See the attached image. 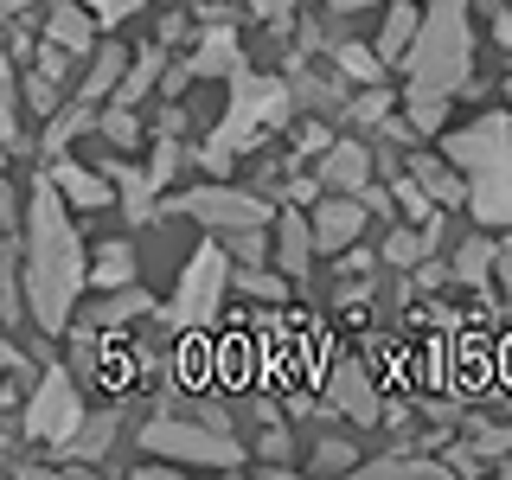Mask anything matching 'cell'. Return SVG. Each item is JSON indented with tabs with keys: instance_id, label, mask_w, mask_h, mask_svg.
Segmentation results:
<instances>
[{
	"instance_id": "obj_1",
	"label": "cell",
	"mask_w": 512,
	"mask_h": 480,
	"mask_svg": "<svg viewBox=\"0 0 512 480\" xmlns=\"http://www.w3.org/2000/svg\"><path fill=\"white\" fill-rule=\"evenodd\" d=\"M20 288H26V308L39 320V333H58L77 320V295H84V237L71 224V205L64 192L39 173L32 186V205H26V256H20Z\"/></svg>"
},
{
	"instance_id": "obj_2",
	"label": "cell",
	"mask_w": 512,
	"mask_h": 480,
	"mask_svg": "<svg viewBox=\"0 0 512 480\" xmlns=\"http://www.w3.org/2000/svg\"><path fill=\"white\" fill-rule=\"evenodd\" d=\"M442 160L468 180V212L480 224H512V116H480L442 135Z\"/></svg>"
},
{
	"instance_id": "obj_3",
	"label": "cell",
	"mask_w": 512,
	"mask_h": 480,
	"mask_svg": "<svg viewBox=\"0 0 512 480\" xmlns=\"http://www.w3.org/2000/svg\"><path fill=\"white\" fill-rule=\"evenodd\" d=\"M282 116H288V84H276V77H256L250 64H237V71H231V109L218 116L212 141L199 148V167L212 173V180H224V173H231V160L244 154V148H256L269 128H282Z\"/></svg>"
},
{
	"instance_id": "obj_4",
	"label": "cell",
	"mask_w": 512,
	"mask_h": 480,
	"mask_svg": "<svg viewBox=\"0 0 512 480\" xmlns=\"http://www.w3.org/2000/svg\"><path fill=\"white\" fill-rule=\"evenodd\" d=\"M410 90H429V96H455V90H474L468 71H474V32H468V0H436V7L416 20V39H410Z\"/></svg>"
},
{
	"instance_id": "obj_5",
	"label": "cell",
	"mask_w": 512,
	"mask_h": 480,
	"mask_svg": "<svg viewBox=\"0 0 512 480\" xmlns=\"http://www.w3.org/2000/svg\"><path fill=\"white\" fill-rule=\"evenodd\" d=\"M141 448H148L154 461H186V468H244V442H231V429H212L199 416V423H186V416H154L148 429H141Z\"/></svg>"
},
{
	"instance_id": "obj_6",
	"label": "cell",
	"mask_w": 512,
	"mask_h": 480,
	"mask_svg": "<svg viewBox=\"0 0 512 480\" xmlns=\"http://www.w3.org/2000/svg\"><path fill=\"white\" fill-rule=\"evenodd\" d=\"M224 288H231V250H224V244H199L186 256V269H180V288H173L167 320H173V327H205V320L218 314Z\"/></svg>"
},
{
	"instance_id": "obj_7",
	"label": "cell",
	"mask_w": 512,
	"mask_h": 480,
	"mask_svg": "<svg viewBox=\"0 0 512 480\" xmlns=\"http://www.w3.org/2000/svg\"><path fill=\"white\" fill-rule=\"evenodd\" d=\"M77 423H84V397H77V378L64 372V365H52V372L32 384V397H26V436H32V442H45V448L58 455V448L77 436Z\"/></svg>"
},
{
	"instance_id": "obj_8",
	"label": "cell",
	"mask_w": 512,
	"mask_h": 480,
	"mask_svg": "<svg viewBox=\"0 0 512 480\" xmlns=\"http://www.w3.org/2000/svg\"><path fill=\"white\" fill-rule=\"evenodd\" d=\"M173 212L218 224V231H237V224H269V199L263 192H244V186H186L173 199Z\"/></svg>"
},
{
	"instance_id": "obj_9",
	"label": "cell",
	"mask_w": 512,
	"mask_h": 480,
	"mask_svg": "<svg viewBox=\"0 0 512 480\" xmlns=\"http://www.w3.org/2000/svg\"><path fill=\"white\" fill-rule=\"evenodd\" d=\"M327 391H333V404H340L346 416H359V423H378V416H384V404H378V378L365 372L359 359H340V365H333Z\"/></svg>"
},
{
	"instance_id": "obj_10",
	"label": "cell",
	"mask_w": 512,
	"mask_h": 480,
	"mask_svg": "<svg viewBox=\"0 0 512 480\" xmlns=\"http://www.w3.org/2000/svg\"><path fill=\"white\" fill-rule=\"evenodd\" d=\"M365 231V199H320L314 205V250H346Z\"/></svg>"
},
{
	"instance_id": "obj_11",
	"label": "cell",
	"mask_w": 512,
	"mask_h": 480,
	"mask_svg": "<svg viewBox=\"0 0 512 480\" xmlns=\"http://www.w3.org/2000/svg\"><path fill=\"white\" fill-rule=\"evenodd\" d=\"M45 180H52V186L64 192V205H77V212H103V205H109V186H103V173L77 167V160H64V154H52Z\"/></svg>"
},
{
	"instance_id": "obj_12",
	"label": "cell",
	"mask_w": 512,
	"mask_h": 480,
	"mask_svg": "<svg viewBox=\"0 0 512 480\" xmlns=\"http://www.w3.org/2000/svg\"><path fill=\"white\" fill-rule=\"evenodd\" d=\"M365 180H372V148H359V141H333V148L320 154V186L359 192Z\"/></svg>"
},
{
	"instance_id": "obj_13",
	"label": "cell",
	"mask_w": 512,
	"mask_h": 480,
	"mask_svg": "<svg viewBox=\"0 0 512 480\" xmlns=\"http://www.w3.org/2000/svg\"><path fill=\"white\" fill-rule=\"evenodd\" d=\"M237 64H244V52H237V32H231V26H212V32L199 39V52H192V64H186V71L212 84V77H231Z\"/></svg>"
},
{
	"instance_id": "obj_14",
	"label": "cell",
	"mask_w": 512,
	"mask_h": 480,
	"mask_svg": "<svg viewBox=\"0 0 512 480\" xmlns=\"http://www.w3.org/2000/svg\"><path fill=\"white\" fill-rule=\"evenodd\" d=\"M410 180L423 186V199H429V205H461V199H468L461 173L448 167L442 154H416V160H410Z\"/></svg>"
},
{
	"instance_id": "obj_15",
	"label": "cell",
	"mask_w": 512,
	"mask_h": 480,
	"mask_svg": "<svg viewBox=\"0 0 512 480\" xmlns=\"http://www.w3.org/2000/svg\"><path fill=\"white\" fill-rule=\"evenodd\" d=\"M276 256H282L288 276H308V263H314V231H308V218H301L295 205L276 218Z\"/></svg>"
},
{
	"instance_id": "obj_16",
	"label": "cell",
	"mask_w": 512,
	"mask_h": 480,
	"mask_svg": "<svg viewBox=\"0 0 512 480\" xmlns=\"http://www.w3.org/2000/svg\"><path fill=\"white\" fill-rule=\"evenodd\" d=\"M90 128H96V103H84V96H77L71 109H52V116H45V154H64L77 135H90Z\"/></svg>"
},
{
	"instance_id": "obj_17",
	"label": "cell",
	"mask_w": 512,
	"mask_h": 480,
	"mask_svg": "<svg viewBox=\"0 0 512 480\" xmlns=\"http://www.w3.org/2000/svg\"><path fill=\"white\" fill-rule=\"evenodd\" d=\"M116 410H103V416H90V423H77V436L58 448V455H71V461H103L109 455V442H116Z\"/></svg>"
},
{
	"instance_id": "obj_18",
	"label": "cell",
	"mask_w": 512,
	"mask_h": 480,
	"mask_svg": "<svg viewBox=\"0 0 512 480\" xmlns=\"http://www.w3.org/2000/svg\"><path fill=\"white\" fill-rule=\"evenodd\" d=\"M493 237H461V250H455V263H448V276H455L461 288H487L493 276Z\"/></svg>"
},
{
	"instance_id": "obj_19",
	"label": "cell",
	"mask_w": 512,
	"mask_h": 480,
	"mask_svg": "<svg viewBox=\"0 0 512 480\" xmlns=\"http://www.w3.org/2000/svg\"><path fill=\"white\" fill-rule=\"evenodd\" d=\"M52 45H64V52H84L90 32H96V13L84 7V0H64V7H52Z\"/></svg>"
},
{
	"instance_id": "obj_20",
	"label": "cell",
	"mask_w": 512,
	"mask_h": 480,
	"mask_svg": "<svg viewBox=\"0 0 512 480\" xmlns=\"http://www.w3.org/2000/svg\"><path fill=\"white\" fill-rule=\"evenodd\" d=\"M436 237H442V231H429V224H397V231L384 237V263H397V269H416L429 250H436Z\"/></svg>"
},
{
	"instance_id": "obj_21",
	"label": "cell",
	"mask_w": 512,
	"mask_h": 480,
	"mask_svg": "<svg viewBox=\"0 0 512 480\" xmlns=\"http://www.w3.org/2000/svg\"><path fill=\"white\" fill-rule=\"evenodd\" d=\"M416 20H423V13H416L410 0H397V7H391V20H384V32H378V45H372V52H378L384 64H397V58L410 52V39H416Z\"/></svg>"
},
{
	"instance_id": "obj_22",
	"label": "cell",
	"mask_w": 512,
	"mask_h": 480,
	"mask_svg": "<svg viewBox=\"0 0 512 480\" xmlns=\"http://www.w3.org/2000/svg\"><path fill=\"white\" fill-rule=\"evenodd\" d=\"M160 84V45H148V52H141L135 64H128L122 71V84H116V96H109V103H122V109H135L141 96H148Z\"/></svg>"
},
{
	"instance_id": "obj_23",
	"label": "cell",
	"mask_w": 512,
	"mask_h": 480,
	"mask_svg": "<svg viewBox=\"0 0 512 480\" xmlns=\"http://www.w3.org/2000/svg\"><path fill=\"white\" fill-rule=\"evenodd\" d=\"M154 308V295H141V288H109V301H96L90 308V327H122V320H135V314H148Z\"/></svg>"
},
{
	"instance_id": "obj_24",
	"label": "cell",
	"mask_w": 512,
	"mask_h": 480,
	"mask_svg": "<svg viewBox=\"0 0 512 480\" xmlns=\"http://www.w3.org/2000/svg\"><path fill=\"white\" fill-rule=\"evenodd\" d=\"M122 71H128V52L122 45H103V58L90 64V77H84V103H103V96H116V84H122Z\"/></svg>"
},
{
	"instance_id": "obj_25",
	"label": "cell",
	"mask_w": 512,
	"mask_h": 480,
	"mask_svg": "<svg viewBox=\"0 0 512 480\" xmlns=\"http://www.w3.org/2000/svg\"><path fill=\"white\" fill-rule=\"evenodd\" d=\"M365 474H372V480H442L448 461H429V455H378Z\"/></svg>"
},
{
	"instance_id": "obj_26",
	"label": "cell",
	"mask_w": 512,
	"mask_h": 480,
	"mask_svg": "<svg viewBox=\"0 0 512 480\" xmlns=\"http://www.w3.org/2000/svg\"><path fill=\"white\" fill-rule=\"evenodd\" d=\"M109 180L122 186L128 218H135V224H148V212H154V186H148V173H135V167H122V160H109Z\"/></svg>"
},
{
	"instance_id": "obj_27",
	"label": "cell",
	"mask_w": 512,
	"mask_h": 480,
	"mask_svg": "<svg viewBox=\"0 0 512 480\" xmlns=\"http://www.w3.org/2000/svg\"><path fill=\"white\" fill-rule=\"evenodd\" d=\"M90 276H96V288H122V282H135V250H128L122 237H116V244H103V250H96V269H90Z\"/></svg>"
},
{
	"instance_id": "obj_28",
	"label": "cell",
	"mask_w": 512,
	"mask_h": 480,
	"mask_svg": "<svg viewBox=\"0 0 512 480\" xmlns=\"http://www.w3.org/2000/svg\"><path fill=\"white\" fill-rule=\"evenodd\" d=\"M96 135H103L109 148H135V141H148L141 122H135V109H122V103H109L103 116H96Z\"/></svg>"
},
{
	"instance_id": "obj_29",
	"label": "cell",
	"mask_w": 512,
	"mask_h": 480,
	"mask_svg": "<svg viewBox=\"0 0 512 480\" xmlns=\"http://www.w3.org/2000/svg\"><path fill=\"white\" fill-rule=\"evenodd\" d=\"M333 58H340V71L359 77V84H384V58L372 45H333Z\"/></svg>"
},
{
	"instance_id": "obj_30",
	"label": "cell",
	"mask_w": 512,
	"mask_h": 480,
	"mask_svg": "<svg viewBox=\"0 0 512 480\" xmlns=\"http://www.w3.org/2000/svg\"><path fill=\"white\" fill-rule=\"evenodd\" d=\"M442 122H448V96L410 90V128H416V135H442Z\"/></svg>"
},
{
	"instance_id": "obj_31",
	"label": "cell",
	"mask_w": 512,
	"mask_h": 480,
	"mask_svg": "<svg viewBox=\"0 0 512 480\" xmlns=\"http://www.w3.org/2000/svg\"><path fill=\"white\" fill-rule=\"evenodd\" d=\"M13 128H20V84H13V64L0 58V148L13 141Z\"/></svg>"
},
{
	"instance_id": "obj_32",
	"label": "cell",
	"mask_w": 512,
	"mask_h": 480,
	"mask_svg": "<svg viewBox=\"0 0 512 480\" xmlns=\"http://www.w3.org/2000/svg\"><path fill=\"white\" fill-rule=\"evenodd\" d=\"M346 109H352V122H384V116H391V90H384V84H365Z\"/></svg>"
},
{
	"instance_id": "obj_33",
	"label": "cell",
	"mask_w": 512,
	"mask_h": 480,
	"mask_svg": "<svg viewBox=\"0 0 512 480\" xmlns=\"http://www.w3.org/2000/svg\"><path fill=\"white\" fill-rule=\"evenodd\" d=\"M173 167H180V135H154V167H148V186L160 192L173 180Z\"/></svg>"
},
{
	"instance_id": "obj_34",
	"label": "cell",
	"mask_w": 512,
	"mask_h": 480,
	"mask_svg": "<svg viewBox=\"0 0 512 480\" xmlns=\"http://www.w3.org/2000/svg\"><path fill=\"white\" fill-rule=\"evenodd\" d=\"M391 199H397V205H404V218H410V224H429V231H436V212H429V199H423V186H416V180H410V173H404V180H397V192H391Z\"/></svg>"
},
{
	"instance_id": "obj_35",
	"label": "cell",
	"mask_w": 512,
	"mask_h": 480,
	"mask_svg": "<svg viewBox=\"0 0 512 480\" xmlns=\"http://www.w3.org/2000/svg\"><path fill=\"white\" fill-rule=\"evenodd\" d=\"M352 461H359V448H352V442H320L314 455H308V468L314 474H340V468H352Z\"/></svg>"
},
{
	"instance_id": "obj_36",
	"label": "cell",
	"mask_w": 512,
	"mask_h": 480,
	"mask_svg": "<svg viewBox=\"0 0 512 480\" xmlns=\"http://www.w3.org/2000/svg\"><path fill=\"white\" fill-rule=\"evenodd\" d=\"M244 288H250L256 301H288V282H282V276H269V269H256V263H250V276H244Z\"/></svg>"
},
{
	"instance_id": "obj_37",
	"label": "cell",
	"mask_w": 512,
	"mask_h": 480,
	"mask_svg": "<svg viewBox=\"0 0 512 480\" xmlns=\"http://www.w3.org/2000/svg\"><path fill=\"white\" fill-rule=\"evenodd\" d=\"M26 96H32V109H39V116H52V109H58V77L32 71V77H26Z\"/></svg>"
},
{
	"instance_id": "obj_38",
	"label": "cell",
	"mask_w": 512,
	"mask_h": 480,
	"mask_svg": "<svg viewBox=\"0 0 512 480\" xmlns=\"http://www.w3.org/2000/svg\"><path fill=\"white\" fill-rule=\"evenodd\" d=\"M333 148V128L327 122H301L295 128V154H327Z\"/></svg>"
},
{
	"instance_id": "obj_39",
	"label": "cell",
	"mask_w": 512,
	"mask_h": 480,
	"mask_svg": "<svg viewBox=\"0 0 512 480\" xmlns=\"http://www.w3.org/2000/svg\"><path fill=\"white\" fill-rule=\"evenodd\" d=\"M84 7L96 13V26H122L135 7H148V0H84Z\"/></svg>"
},
{
	"instance_id": "obj_40",
	"label": "cell",
	"mask_w": 512,
	"mask_h": 480,
	"mask_svg": "<svg viewBox=\"0 0 512 480\" xmlns=\"http://www.w3.org/2000/svg\"><path fill=\"white\" fill-rule=\"evenodd\" d=\"M288 96H308V103H320V109H333V103H340V90H333V84H327V77H314V71H308V77H301V84H295V90H288Z\"/></svg>"
},
{
	"instance_id": "obj_41",
	"label": "cell",
	"mask_w": 512,
	"mask_h": 480,
	"mask_svg": "<svg viewBox=\"0 0 512 480\" xmlns=\"http://www.w3.org/2000/svg\"><path fill=\"white\" fill-rule=\"evenodd\" d=\"M64 58H71L64 45H52V39L39 45V71H45V77H58V84H64Z\"/></svg>"
},
{
	"instance_id": "obj_42",
	"label": "cell",
	"mask_w": 512,
	"mask_h": 480,
	"mask_svg": "<svg viewBox=\"0 0 512 480\" xmlns=\"http://www.w3.org/2000/svg\"><path fill=\"white\" fill-rule=\"evenodd\" d=\"M244 7L256 13V20H276V26H282V20H288V7H295V0H244Z\"/></svg>"
},
{
	"instance_id": "obj_43",
	"label": "cell",
	"mask_w": 512,
	"mask_h": 480,
	"mask_svg": "<svg viewBox=\"0 0 512 480\" xmlns=\"http://www.w3.org/2000/svg\"><path fill=\"white\" fill-rule=\"evenodd\" d=\"M480 455H506V448H512V429H480Z\"/></svg>"
},
{
	"instance_id": "obj_44",
	"label": "cell",
	"mask_w": 512,
	"mask_h": 480,
	"mask_svg": "<svg viewBox=\"0 0 512 480\" xmlns=\"http://www.w3.org/2000/svg\"><path fill=\"white\" fill-rule=\"evenodd\" d=\"M256 455H263V461H282V455H288V436H282V429H263V442H256Z\"/></svg>"
},
{
	"instance_id": "obj_45",
	"label": "cell",
	"mask_w": 512,
	"mask_h": 480,
	"mask_svg": "<svg viewBox=\"0 0 512 480\" xmlns=\"http://www.w3.org/2000/svg\"><path fill=\"white\" fill-rule=\"evenodd\" d=\"M13 218H20V199H13V180L0 173V224H13ZM20 224H26V218H20Z\"/></svg>"
},
{
	"instance_id": "obj_46",
	"label": "cell",
	"mask_w": 512,
	"mask_h": 480,
	"mask_svg": "<svg viewBox=\"0 0 512 480\" xmlns=\"http://www.w3.org/2000/svg\"><path fill=\"white\" fill-rule=\"evenodd\" d=\"M448 282V269L442 263H429V256H423V263H416V288H442Z\"/></svg>"
},
{
	"instance_id": "obj_47",
	"label": "cell",
	"mask_w": 512,
	"mask_h": 480,
	"mask_svg": "<svg viewBox=\"0 0 512 480\" xmlns=\"http://www.w3.org/2000/svg\"><path fill=\"white\" fill-rule=\"evenodd\" d=\"M493 39H500V45H512V13H506V7L493 13Z\"/></svg>"
},
{
	"instance_id": "obj_48",
	"label": "cell",
	"mask_w": 512,
	"mask_h": 480,
	"mask_svg": "<svg viewBox=\"0 0 512 480\" xmlns=\"http://www.w3.org/2000/svg\"><path fill=\"white\" fill-rule=\"evenodd\" d=\"M493 276H500V282L512 288V250H500V256H493Z\"/></svg>"
},
{
	"instance_id": "obj_49",
	"label": "cell",
	"mask_w": 512,
	"mask_h": 480,
	"mask_svg": "<svg viewBox=\"0 0 512 480\" xmlns=\"http://www.w3.org/2000/svg\"><path fill=\"white\" fill-rule=\"evenodd\" d=\"M0 372H20V352H13L7 340H0Z\"/></svg>"
},
{
	"instance_id": "obj_50",
	"label": "cell",
	"mask_w": 512,
	"mask_h": 480,
	"mask_svg": "<svg viewBox=\"0 0 512 480\" xmlns=\"http://www.w3.org/2000/svg\"><path fill=\"white\" fill-rule=\"evenodd\" d=\"M333 13H359V7H372V0H327Z\"/></svg>"
},
{
	"instance_id": "obj_51",
	"label": "cell",
	"mask_w": 512,
	"mask_h": 480,
	"mask_svg": "<svg viewBox=\"0 0 512 480\" xmlns=\"http://www.w3.org/2000/svg\"><path fill=\"white\" fill-rule=\"evenodd\" d=\"M20 7H32V0H0V13H20Z\"/></svg>"
},
{
	"instance_id": "obj_52",
	"label": "cell",
	"mask_w": 512,
	"mask_h": 480,
	"mask_svg": "<svg viewBox=\"0 0 512 480\" xmlns=\"http://www.w3.org/2000/svg\"><path fill=\"white\" fill-rule=\"evenodd\" d=\"M0 455H7V429H0Z\"/></svg>"
},
{
	"instance_id": "obj_53",
	"label": "cell",
	"mask_w": 512,
	"mask_h": 480,
	"mask_svg": "<svg viewBox=\"0 0 512 480\" xmlns=\"http://www.w3.org/2000/svg\"><path fill=\"white\" fill-rule=\"evenodd\" d=\"M506 96H512V77H506Z\"/></svg>"
}]
</instances>
